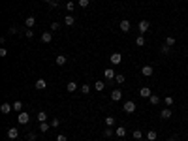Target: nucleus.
I'll return each instance as SVG.
<instances>
[{
    "instance_id": "obj_31",
    "label": "nucleus",
    "mask_w": 188,
    "mask_h": 141,
    "mask_svg": "<svg viewBox=\"0 0 188 141\" xmlns=\"http://www.w3.org/2000/svg\"><path fill=\"white\" fill-rule=\"evenodd\" d=\"M164 103H166V106H173V103H175V100L171 98V96H166V98H164Z\"/></svg>"
},
{
    "instance_id": "obj_25",
    "label": "nucleus",
    "mask_w": 188,
    "mask_h": 141,
    "mask_svg": "<svg viewBox=\"0 0 188 141\" xmlns=\"http://www.w3.org/2000/svg\"><path fill=\"white\" fill-rule=\"evenodd\" d=\"M175 42H177V40H175L173 36H167V38H166V45H169V47H173Z\"/></svg>"
},
{
    "instance_id": "obj_7",
    "label": "nucleus",
    "mask_w": 188,
    "mask_h": 141,
    "mask_svg": "<svg viewBox=\"0 0 188 141\" xmlns=\"http://www.w3.org/2000/svg\"><path fill=\"white\" fill-rule=\"evenodd\" d=\"M111 100H113V102H119V100H122V90H121V88H115V90L111 92Z\"/></svg>"
},
{
    "instance_id": "obj_22",
    "label": "nucleus",
    "mask_w": 188,
    "mask_h": 141,
    "mask_svg": "<svg viewBox=\"0 0 188 141\" xmlns=\"http://www.w3.org/2000/svg\"><path fill=\"white\" fill-rule=\"evenodd\" d=\"M160 117H162L164 120L171 119V109H162V113H160Z\"/></svg>"
},
{
    "instance_id": "obj_40",
    "label": "nucleus",
    "mask_w": 188,
    "mask_h": 141,
    "mask_svg": "<svg viewBox=\"0 0 188 141\" xmlns=\"http://www.w3.org/2000/svg\"><path fill=\"white\" fill-rule=\"evenodd\" d=\"M58 124H60V119H53V120H51V126H53V128H57Z\"/></svg>"
},
{
    "instance_id": "obj_14",
    "label": "nucleus",
    "mask_w": 188,
    "mask_h": 141,
    "mask_svg": "<svg viewBox=\"0 0 188 141\" xmlns=\"http://www.w3.org/2000/svg\"><path fill=\"white\" fill-rule=\"evenodd\" d=\"M51 40H53V34H51V32H42V42L43 43H49Z\"/></svg>"
},
{
    "instance_id": "obj_24",
    "label": "nucleus",
    "mask_w": 188,
    "mask_h": 141,
    "mask_svg": "<svg viewBox=\"0 0 188 141\" xmlns=\"http://www.w3.org/2000/svg\"><path fill=\"white\" fill-rule=\"evenodd\" d=\"M38 120H40V122H47V113L45 111H40L38 113Z\"/></svg>"
},
{
    "instance_id": "obj_38",
    "label": "nucleus",
    "mask_w": 188,
    "mask_h": 141,
    "mask_svg": "<svg viewBox=\"0 0 188 141\" xmlns=\"http://www.w3.org/2000/svg\"><path fill=\"white\" fill-rule=\"evenodd\" d=\"M25 36H26V38H32V36H34V32H32V28H26V30H25Z\"/></svg>"
},
{
    "instance_id": "obj_8",
    "label": "nucleus",
    "mask_w": 188,
    "mask_h": 141,
    "mask_svg": "<svg viewBox=\"0 0 188 141\" xmlns=\"http://www.w3.org/2000/svg\"><path fill=\"white\" fill-rule=\"evenodd\" d=\"M115 75H117V74H115L113 68H105V70H103V77L109 79V81H111V79H115Z\"/></svg>"
},
{
    "instance_id": "obj_17",
    "label": "nucleus",
    "mask_w": 188,
    "mask_h": 141,
    "mask_svg": "<svg viewBox=\"0 0 188 141\" xmlns=\"http://www.w3.org/2000/svg\"><path fill=\"white\" fill-rule=\"evenodd\" d=\"M115 134H117V138H124V135H126V128L124 126H117Z\"/></svg>"
},
{
    "instance_id": "obj_9",
    "label": "nucleus",
    "mask_w": 188,
    "mask_h": 141,
    "mask_svg": "<svg viewBox=\"0 0 188 141\" xmlns=\"http://www.w3.org/2000/svg\"><path fill=\"white\" fill-rule=\"evenodd\" d=\"M119 26H121V30H122V32H128V30L132 28V25H130V21H128V19H122Z\"/></svg>"
},
{
    "instance_id": "obj_16",
    "label": "nucleus",
    "mask_w": 188,
    "mask_h": 141,
    "mask_svg": "<svg viewBox=\"0 0 188 141\" xmlns=\"http://www.w3.org/2000/svg\"><path fill=\"white\" fill-rule=\"evenodd\" d=\"M34 25H36V19L32 17V15H30V17H26V19H25V26H26V28H32Z\"/></svg>"
},
{
    "instance_id": "obj_6",
    "label": "nucleus",
    "mask_w": 188,
    "mask_h": 141,
    "mask_svg": "<svg viewBox=\"0 0 188 141\" xmlns=\"http://www.w3.org/2000/svg\"><path fill=\"white\" fill-rule=\"evenodd\" d=\"M149 21H139V25H137V30H139V34H145L147 30H149Z\"/></svg>"
},
{
    "instance_id": "obj_20",
    "label": "nucleus",
    "mask_w": 188,
    "mask_h": 141,
    "mask_svg": "<svg viewBox=\"0 0 188 141\" xmlns=\"http://www.w3.org/2000/svg\"><path fill=\"white\" fill-rule=\"evenodd\" d=\"M64 23H66L68 26H74V25H75V19H74V15H66V17H64Z\"/></svg>"
},
{
    "instance_id": "obj_33",
    "label": "nucleus",
    "mask_w": 188,
    "mask_h": 141,
    "mask_svg": "<svg viewBox=\"0 0 188 141\" xmlns=\"http://www.w3.org/2000/svg\"><path fill=\"white\" fill-rule=\"evenodd\" d=\"M134 138L137 139V141H141V138H143V132H141V130H134Z\"/></svg>"
},
{
    "instance_id": "obj_10",
    "label": "nucleus",
    "mask_w": 188,
    "mask_h": 141,
    "mask_svg": "<svg viewBox=\"0 0 188 141\" xmlns=\"http://www.w3.org/2000/svg\"><path fill=\"white\" fill-rule=\"evenodd\" d=\"M34 87L38 88V90H45V88H47V81H45V79H38Z\"/></svg>"
},
{
    "instance_id": "obj_3",
    "label": "nucleus",
    "mask_w": 188,
    "mask_h": 141,
    "mask_svg": "<svg viewBox=\"0 0 188 141\" xmlns=\"http://www.w3.org/2000/svg\"><path fill=\"white\" fill-rule=\"evenodd\" d=\"M135 109H137V106H135V102H124V113H128V115H130V113H134Z\"/></svg>"
},
{
    "instance_id": "obj_18",
    "label": "nucleus",
    "mask_w": 188,
    "mask_h": 141,
    "mask_svg": "<svg viewBox=\"0 0 188 141\" xmlns=\"http://www.w3.org/2000/svg\"><path fill=\"white\" fill-rule=\"evenodd\" d=\"M156 138H158V134L154 130H149V132H147V141H156Z\"/></svg>"
},
{
    "instance_id": "obj_30",
    "label": "nucleus",
    "mask_w": 188,
    "mask_h": 141,
    "mask_svg": "<svg viewBox=\"0 0 188 141\" xmlns=\"http://www.w3.org/2000/svg\"><path fill=\"white\" fill-rule=\"evenodd\" d=\"M51 128V124H47V122H40V132H47Z\"/></svg>"
},
{
    "instance_id": "obj_45",
    "label": "nucleus",
    "mask_w": 188,
    "mask_h": 141,
    "mask_svg": "<svg viewBox=\"0 0 188 141\" xmlns=\"http://www.w3.org/2000/svg\"><path fill=\"white\" fill-rule=\"evenodd\" d=\"M45 2H53V0H45Z\"/></svg>"
},
{
    "instance_id": "obj_34",
    "label": "nucleus",
    "mask_w": 188,
    "mask_h": 141,
    "mask_svg": "<svg viewBox=\"0 0 188 141\" xmlns=\"http://www.w3.org/2000/svg\"><path fill=\"white\" fill-rule=\"evenodd\" d=\"M49 28H51V32H57L58 28H60V25H58V23L55 21V23H51V26H49Z\"/></svg>"
},
{
    "instance_id": "obj_42",
    "label": "nucleus",
    "mask_w": 188,
    "mask_h": 141,
    "mask_svg": "<svg viewBox=\"0 0 188 141\" xmlns=\"http://www.w3.org/2000/svg\"><path fill=\"white\" fill-rule=\"evenodd\" d=\"M8 34H17V28H15V26H10V30H8Z\"/></svg>"
},
{
    "instance_id": "obj_41",
    "label": "nucleus",
    "mask_w": 188,
    "mask_h": 141,
    "mask_svg": "<svg viewBox=\"0 0 188 141\" xmlns=\"http://www.w3.org/2000/svg\"><path fill=\"white\" fill-rule=\"evenodd\" d=\"M57 141H68V138H66L64 134H58V135H57Z\"/></svg>"
},
{
    "instance_id": "obj_37",
    "label": "nucleus",
    "mask_w": 188,
    "mask_h": 141,
    "mask_svg": "<svg viewBox=\"0 0 188 141\" xmlns=\"http://www.w3.org/2000/svg\"><path fill=\"white\" fill-rule=\"evenodd\" d=\"M60 4H58V0H53V2H49V8L51 10H55V8H58Z\"/></svg>"
},
{
    "instance_id": "obj_27",
    "label": "nucleus",
    "mask_w": 188,
    "mask_h": 141,
    "mask_svg": "<svg viewBox=\"0 0 188 141\" xmlns=\"http://www.w3.org/2000/svg\"><path fill=\"white\" fill-rule=\"evenodd\" d=\"M115 81H117L119 85H122V83L126 81V77H124V75H122V74H117V75H115Z\"/></svg>"
},
{
    "instance_id": "obj_12",
    "label": "nucleus",
    "mask_w": 188,
    "mask_h": 141,
    "mask_svg": "<svg viewBox=\"0 0 188 141\" xmlns=\"http://www.w3.org/2000/svg\"><path fill=\"white\" fill-rule=\"evenodd\" d=\"M77 88H79V85L75 83V81H70V83L66 85V90H68V92H75Z\"/></svg>"
},
{
    "instance_id": "obj_11",
    "label": "nucleus",
    "mask_w": 188,
    "mask_h": 141,
    "mask_svg": "<svg viewBox=\"0 0 188 141\" xmlns=\"http://www.w3.org/2000/svg\"><path fill=\"white\" fill-rule=\"evenodd\" d=\"M11 109H13V106H11V103H2V106H0V111L4 113V115H8V113H11Z\"/></svg>"
},
{
    "instance_id": "obj_2",
    "label": "nucleus",
    "mask_w": 188,
    "mask_h": 141,
    "mask_svg": "<svg viewBox=\"0 0 188 141\" xmlns=\"http://www.w3.org/2000/svg\"><path fill=\"white\" fill-rule=\"evenodd\" d=\"M28 120H30L28 113L21 111V113H19V115H17V122H19V124H28Z\"/></svg>"
},
{
    "instance_id": "obj_13",
    "label": "nucleus",
    "mask_w": 188,
    "mask_h": 141,
    "mask_svg": "<svg viewBox=\"0 0 188 141\" xmlns=\"http://www.w3.org/2000/svg\"><path fill=\"white\" fill-rule=\"evenodd\" d=\"M19 135V130L17 128H10V130H8V139H15Z\"/></svg>"
},
{
    "instance_id": "obj_4",
    "label": "nucleus",
    "mask_w": 188,
    "mask_h": 141,
    "mask_svg": "<svg viewBox=\"0 0 188 141\" xmlns=\"http://www.w3.org/2000/svg\"><path fill=\"white\" fill-rule=\"evenodd\" d=\"M109 62L115 64V66H117V64H121V62H122V55H121V53H113V55L109 56Z\"/></svg>"
},
{
    "instance_id": "obj_5",
    "label": "nucleus",
    "mask_w": 188,
    "mask_h": 141,
    "mask_svg": "<svg viewBox=\"0 0 188 141\" xmlns=\"http://www.w3.org/2000/svg\"><path fill=\"white\" fill-rule=\"evenodd\" d=\"M141 74L145 75V77H151V75L154 74V68L151 66V64H147V66H143V68H141Z\"/></svg>"
},
{
    "instance_id": "obj_19",
    "label": "nucleus",
    "mask_w": 188,
    "mask_h": 141,
    "mask_svg": "<svg viewBox=\"0 0 188 141\" xmlns=\"http://www.w3.org/2000/svg\"><path fill=\"white\" fill-rule=\"evenodd\" d=\"M149 103H151V106H158V103H160V96L158 94H153L149 98Z\"/></svg>"
},
{
    "instance_id": "obj_21",
    "label": "nucleus",
    "mask_w": 188,
    "mask_h": 141,
    "mask_svg": "<svg viewBox=\"0 0 188 141\" xmlns=\"http://www.w3.org/2000/svg\"><path fill=\"white\" fill-rule=\"evenodd\" d=\"M66 55H58L57 56V66H64V64H66Z\"/></svg>"
},
{
    "instance_id": "obj_23",
    "label": "nucleus",
    "mask_w": 188,
    "mask_h": 141,
    "mask_svg": "<svg viewBox=\"0 0 188 141\" xmlns=\"http://www.w3.org/2000/svg\"><path fill=\"white\" fill-rule=\"evenodd\" d=\"M94 88H96L98 92H102L103 88H105V83H103V81H96V83H94Z\"/></svg>"
},
{
    "instance_id": "obj_1",
    "label": "nucleus",
    "mask_w": 188,
    "mask_h": 141,
    "mask_svg": "<svg viewBox=\"0 0 188 141\" xmlns=\"http://www.w3.org/2000/svg\"><path fill=\"white\" fill-rule=\"evenodd\" d=\"M139 96L149 100L151 96H153V90H151V87H141V88H139Z\"/></svg>"
},
{
    "instance_id": "obj_39",
    "label": "nucleus",
    "mask_w": 188,
    "mask_h": 141,
    "mask_svg": "<svg viewBox=\"0 0 188 141\" xmlns=\"http://www.w3.org/2000/svg\"><path fill=\"white\" fill-rule=\"evenodd\" d=\"M89 4H90V0H79V6L81 8H87Z\"/></svg>"
},
{
    "instance_id": "obj_15",
    "label": "nucleus",
    "mask_w": 188,
    "mask_h": 141,
    "mask_svg": "<svg viewBox=\"0 0 188 141\" xmlns=\"http://www.w3.org/2000/svg\"><path fill=\"white\" fill-rule=\"evenodd\" d=\"M145 36H143V34H139L137 36V38H135V45H137V47H143V45H145Z\"/></svg>"
},
{
    "instance_id": "obj_43",
    "label": "nucleus",
    "mask_w": 188,
    "mask_h": 141,
    "mask_svg": "<svg viewBox=\"0 0 188 141\" xmlns=\"http://www.w3.org/2000/svg\"><path fill=\"white\" fill-rule=\"evenodd\" d=\"M28 141H36V134H28Z\"/></svg>"
},
{
    "instance_id": "obj_44",
    "label": "nucleus",
    "mask_w": 188,
    "mask_h": 141,
    "mask_svg": "<svg viewBox=\"0 0 188 141\" xmlns=\"http://www.w3.org/2000/svg\"><path fill=\"white\" fill-rule=\"evenodd\" d=\"M8 55V51L6 49H4V47H2V49H0V56H6Z\"/></svg>"
},
{
    "instance_id": "obj_36",
    "label": "nucleus",
    "mask_w": 188,
    "mask_h": 141,
    "mask_svg": "<svg viewBox=\"0 0 188 141\" xmlns=\"http://www.w3.org/2000/svg\"><path fill=\"white\" fill-rule=\"evenodd\" d=\"M74 8H75V4L71 2V0H70V2H66V10L68 11H74Z\"/></svg>"
},
{
    "instance_id": "obj_32",
    "label": "nucleus",
    "mask_w": 188,
    "mask_h": 141,
    "mask_svg": "<svg viewBox=\"0 0 188 141\" xmlns=\"http://www.w3.org/2000/svg\"><path fill=\"white\" fill-rule=\"evenodd\" d=\"M105 124L107 126H115V117H105Z\"/></svg>"
},
{
    "instance_id": "obj_28",
    "label": "nucleus",
    "mask_w": 188,
    "mask_h": 141,
    "mask_svg": "<svg viewBox=\"0 0 188 141\" xmlns=\"http://www.w3.org/2000/svg\"><path fill=\"white\" fill-rule=\"evenodd\" d=\"M169 51H171V47H169V45H166V43H164V45L160 47V53H162V55H167Z\"/></svg>"
},
{
    "instance_id": "obj_26",
    "label": "nucleus",
    "mask_w": 188,
    "mask_h": 141,
    "mask_svg": "<svg viewBox=\"0 0 188 141\" xmlns=\"http://www.w3.org/2000/svg\"><path fill=\"white\" fill-rule=\"evenodd\" d=\"M113 134H115V130H113V128H111V126H107L105 130H103V135H105V138H111V135H113Z\"/></svg>"
},
{
    "instance_id": "obj_29",
    "label": "nucleus",
    "mask_w": 188,
    "mask_h": 141,
    "mask_svg": "<svg viewBox=\"0 0 188 141\" xmlns=\"http://www.w3.org/2000/svg\"><path fill=\"white\" fill-rule=\"evenodd\" d=\"M79 88H81V92H83V94H89V92H90V85H81V87H79Z\"/></svg>"
},
{
    "instance_id": "obj_35",
    "label": "nucleus",
    "mask_w": 188,
    "mask_h": 141,
    "mask_svg": "<svg viewBox=\"0 0 188 141\" xmlns=\"http://www.w3.org/2000/svg\"><path fill=\"white\" fill-rule=\"evenodd\" d=\"M13 109L15 111H21L23 109V102H13Z\"/></svg>"
}]
</instances>
